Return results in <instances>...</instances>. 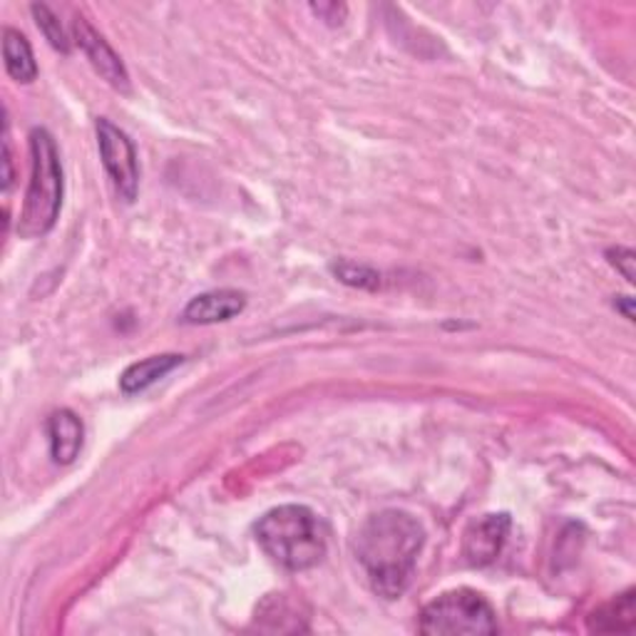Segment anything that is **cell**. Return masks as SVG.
Here are the masks:
<instances>
[{"mask_svg":"<svg viewBox=\"0 0 636 636\" xmlns=\"http://www.w3.org/2000/svg\"><path fill=\"white\" fill-rule=\"evenodd\" d=\"M423 545L418 519L403 509H383L363 523L353 549L371 589L383 599H398L411 587Z\"/></svg>","mask_w":636,"mask_h":636,"instance_id":"6da1fadb","label":"cell"},{"mask_svg":"<svg viewBox=\"0 0 636 636\" xmlns=\"http://www.w3.org/2000/svg\"><path fill=\"white\" fill-rule=\"evenodd\" d=\"M256 542L271 562L289 572L316 567L326 555V532L304 505H281L256 523Z\"/></svg>","mask_w":636,"mask_h":636,"instance_id":"7a4b0ae2","label":"cell"},{"mask_svg":"<svg viewBox=\"0 0 636 636\" xmlns=\"http://www.w3.org/2000/svg\"><path fill=\"white\" fill-rule=\"evenodd\" d=\"M30 158L33 172L18 219V234L23 239L48 234L58 222L62 204V164L53 134L43 128L30 132Z\"/></svg>","mask_w":636,"mask_h":636,"instance_id":"3957f363","label":"cell"},{"mask_svg":"<svg viewBox=\"0 0 636 636\" xmlns=\"http://www.w3.org/2000/svg\"><path fill=\"white\" fill-rule=\"evenodd\" d=\"M421 632L431 636L497 634V619L483 594L473 589H453L441 594L423 609Z\"/></svg>","mask_w":636,"mask_h":636,"instance_id":"277c9868","label":"cell"},{"mask_svg":"<svg viewBox=\"0 0 636 636\" xmlns=\"http://www.w3.org/2000/svg\"><path fill=\"white\" fill-rule=\"evenodd\" d=\"M98 148L114 190H118L124 202H134V196H138L140 190V164L132 140L120 128H114L110 120L100 118Z\"/></svg>","mask_w":636,"mask_h":636,"instance_id":"5b68a950","label":"cell"},{"mask_svg":"<svg viewBox=\"0 0 636 636\" xmlns=\"http://www.w3.org/2000/svg\"><path fill=\"white\" fill-rule=\"evenodd\" d=\"M509 519L507 513H497V515H483L479 519L465 529V539H463V555L471 562L473 567H487L499 557L503 552L507 535H509Z\"/></svg>","mask_w":636,"mask_h":636,"instance_id":"8992f818","label":"cell"},{"mask_svg":"<svg viewBox=\"0 0 636 636\" xmlns=\"http://www.w3.org/2000/svg\"><path fill=\"white\" fill-rule=\"evenodd\" d=\"M72 33H75L78 46L82 48V53H85L88 60L92 62V68H95L114 90L128 92L130 90V75H128V70H124L120 55L108 46V40L102 38L85 18H75V23H72Z\"/></svg>","mask_w":636,"mask_h":636,"instance_id":"52a82bcc","label":"cell"},{"mask_svg":"<svg viewBox=\"0 0 636 636\" xmlns=\"http://www.w3.org/2000/svg\"><path fill=\"white\" fill-rule=\"evenodd\" d=\"M246 309V296L234 289H216L206 294L194 296L182 311V321L192 326H210V323H222L242 314Z\"/></svg>","mask_w":636,"mask_h":636,"instance_id":"ba28073f","label":"cell"},{"mask_svg":"<svg viewBox=\"0 0 636 636\" xmlns=\"http://www.w3.org/2000/svg\"><path fill=\"white\" fill-rule=\"evenodd\" d=\"M50 455L58 465H70L82 451V435L85 427L72 411H55L48 421Z\"/></svg>","mask_w":636,"mask_h":636,"instance_id":"9c48e42d","label":"cell"},{"mask_svg":"<svg viewBox=\"0 0 636 636\" xmlns=\"http://www.w3.org/2000/svg\"><path fill=\"white\" fill-rule=\"evenodd\" d=\"M182 363V356L176 353H162V356H150L144 361L132 363V366L122 373L120 388L124 395H134L148 391L150 385L164 378L166 373H172Z\"/></svg>","mask_w":636,"mask_h":636,"instance_id":"30bf717a","label":"cell"},{"mask_svg":"<svg viewBox=\"0 0 636 636\" xmlns=\"http://www.w3.org/2000/svg\"><path fill=\"white\" fill-rule=\"evenodd\" d=\"M3 60L8 75L18 82H33L38 75V65L33 58L28 38L13 28L3 30Z\"/></svg>","mask_w":636,"mask_h":636,"instance_id":"8fae6325","label":"cell"},{"mask_svg":"<svg viewBox=\"0 0 636 636\" xmlns=\"http://www.w3.org/2000/svg\"><path fill=\"white\" fill-rule=\"evenodd\" d=\"M634 589L619 594L617 599L604 604L589 617L592 632H632L634 629Z\"/></svg>","mask_w":636,"mask_h":636,"instance_id":"7c38bea8","label":"cell"},{"mask_svg":"<svg viewBox=\"0 0 636 636\" xmlns=\"http://www.w3.org/2000/svg\"><path fill=\"white\" fill-rule=\"evenodd\" d=\"M331 274L336 276L341 284L353 286V289H366L373 291L381 286V274L375 269L366 264L349 262V259H339V262L331 264Z\"/></svg>","mask_w":636,"mask_h":636,"instance_id":"4fadbf2b","label":"cell"},{"mask_svg":"<svg viewBox=\"0 0 636 636\" xmlns=\"http://www.w3.org/2000/svg\"><path fill=\"white\" fill-rule=\"evenodd\" d=\"M30 10H33L36 23H38L40 30H43V36L50 40V46H53L55 50H60V53H70V40H68L65 30H62L60 20L55 18L53 10H50V8L43 6V3L33 6Z\"/></svg>","mask_w":636,"mask_h":636,"instance_id":"5bb4252c","label":"cell"},{"mask_svg":"<svg viewBox=\"0 0 636 636\" xmlns=\"http://www.w3.org/2000/svg\"><path fill=\"white\" fill-rule=\"evenodd\" d=\"M607 256H609V264L617 266L622 271V276L632 284V281H634V264H636V256H634L632 249H624V246L609 249Z\"/></svg>","mask_w":636,"mask_h":636,"instance_id":"9a60e30c","label":"cell"},{"mask_svg":"<svg viewBox=\"0 0 636 636\" xmlns=\"http://www.w3.org/2000/svg\"><path fill=\"white\" fill-rule=\"evenodd\" d=\"M311 10H314L321 20H326L329 26L343 23V20H346V13H349V8L343 3H319V6L314 3L311 6Z\"/></svg>","mask_w":636,"mask_h":636,"instance_id":"2e32d148","label":"cell"},{"mask_svg":"<svg viewBox=\"0 0 636 636\" xmlns=\"http://www.w3.org/2000/svg\"><path fill=\"white\" fill-rule=\"evenodd\" d=\"M614 306L617 309H622V314H624V319H634V311H632V306H634V299H629V296H619L617 301H614Z\"/></svg>","mask_w":636,"mask_h":636,"instance_id":"e0dca14e","label":"cell"},{"mask_svg":"<svg viewBox=\"0 0 636 636\" xmlns=\"http://www.w3.org/2000/svg\"><path fill=\"white\" fill-rule=\"evenodd\" d=\"M3 164H6V176H3V186L8 190L10 182H13V164H10V148L6 142V152H3Z\"/></svg>","mask_w":636,"mask_h":636,"instance_id":"ac0fdd59","label":"cell"}]
</instances>
